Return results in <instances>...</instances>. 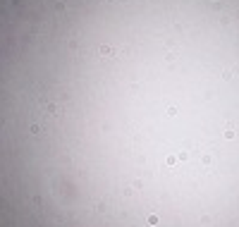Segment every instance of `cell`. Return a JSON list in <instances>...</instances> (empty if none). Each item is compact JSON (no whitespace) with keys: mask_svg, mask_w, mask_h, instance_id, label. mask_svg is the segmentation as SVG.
<instances>
[{"mask_svg":"<svg viewBox=\"0 0 239 227\" xmlns=\"http://www.w3.org/2000/svg\"><path fill=\"white\" fill-rule=\"evenodd\" d=\"M237 0H0V227H239Z\"/></svg>","mask_w":239,"mask_h":227,"instance_id":"cell-1","label":"cell"}]
</instances>
